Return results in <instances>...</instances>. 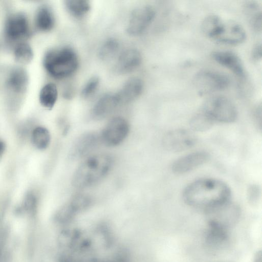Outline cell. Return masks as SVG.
I'll use <instances>...</instances> for the list:
<instances>
[{
    "label": "cell",
    "instance_id": "1",
    "mask_svg": "<svg viewBox=\"0 0 262 262\" xmlns=\"http://www.w3.org/2000/svg\"><path fill=\"white\" fill-rule=\"evenodd\" d=\"M231 191L225 182L216 179L195 180L184 189L183 198L189 206L206 211L230 200Z\"/></svg>",
    "mask_w": 262,
    "mask_h": 262
},
{
    "label": "cell",
    "instance_id": "2",
    "mask_svg": "<svg viewBox=\"0 0 262 262\" xmlns=\"http://www.w3.org/2000/svg\"><path fill=\"white\" fill-rule=\"evenodd\" d=\"M113 163V158L109 154L87 157L75 170L72 177V185L81 189L96 184L109 173Z\"/></svg>",
    "mask_w": 262,
    "mask_h": 262
},
{
    "label": "cell",
    "instance_id": "3",
    "mask_svg": "<svg viewBox=\"0 0 262 262\" xmlns=\"http://www.w3.org/2000/svg\"><path fill=\"white\" fill-rule=\"evenodd\" d=\"M47 72L53 77H67L76 71L78 59L75 51L69 47H63L49 51L43 60Z\"/></svg>",
    "mask_w": 262,
    "mask_h": 262
},
{
    "label": "cell",
    "instance_id": "4",
    "mask_svg": "<svg viewBox=\"0 0 262 262\" xmlns=\"http://www.w3.org/2000/svg\"><path fill=\"white\" fill-rule=\"evenodd\" d=\"M201 111L214 123H230L235 121L237 116V111L233 103L226 96L219 95L207 99Z\"/></svg>",
    "mask_w": 262,
    "mask_h": 262
},
{
    "label": "cell",
    "instance_id": "5",
    "mask_svg": "<svg viewBox=\"0 0 262 262\" xmlns=\"http://www.w3.org/2000/svg\"><path fill=\"white\" fill-rule=\"evenodd\" d=\"M193 83L200 94H208L226 89L230 84V80L221 72L205 70L195 75Z\"/></svg>",
    "mask_w": 262,
    "mask_h": 262
},
{
    "label": "cell",
    "instance_id": "6",
    "mask_svg": "<svg viewBox=\"0 0 262 262\" xmlns=\"http://www.w3.org/2000/svg\"><path fill=\"white\" fill-rule=\"evenodd\" d=\"M129 130L127 121L121 117L110 120L100 134L102 143L114 146L120 144L127 137Z\"/></svg>",
    "mask_w": 262,
    "mask_h": 262
},
{
    "label": "cell",
    "instance_id": "7",
    "mask_svg": "<svg viewBox=\"0 0 262 262\" xmlns=\"http://www.w3.org/2000/svg\"><path fill=\"white\" fill-rule=\"evenodd\" d=\"M195 136L190 131L176 129L166 134L163 144L166 149L172 152H179L192 148L196 143Z\"/></svg>",
    "mask_w": 262,
    "mask_h": 262
},
{
    "label": "cell",
    "instance_id": "8",
    "mask_svg": "<svg viewBox=\"0 0 262 262\" xmlns=\"http://www.w3.org/2000/svg\"><path fill=\"white\" fill-rule=\"evenodd\" d=\"M209 216V223L226 228L235 221L239 215L238 206L230 200L206 211Z\"/></svg>",
    "mask_w": 262,
    "mask_h": 262
},
{
    "label": "cell",
    "instance_id": "9",
    "mask_svg": "<svg viewBox=\"0 0 262 262\" xmlns=\"http://www.w3.org/2000/svg\"><path fill=\"white\" fill-rule=\"evenodd\" d=\"M155 16V11L150 6H142L132 13L127 26V32L132 35L142 33L151 24Z\"/></svg>",
    "mask_w": 262,
    "mask_h": 262
},
{
    "label": "cell",
    "instance_id": "10",
    "mask_svg": "<svg viewBox=\"0 0 262 262\" xmlns=\"http://www.w3.org/2000/svg\"><path fill=\"white\" fill-rule=\"evenodd\" d=\"M101 143L100 134L94 132L83 134L73 145L70 153L71 158L77 159L89 156Z\"/></svg>",
    "mask_w": 262,
    "mask_h": 262
},
{
    "label": "cell",
    "instance_id": "11",
    "mask_svg": "<svg viewBox=\"0 0 262 262\" xmlns=\"http://www.w3.org/2000/svg\"><path fill=\"white\" fill-rule=\"evenodd\" d=\"M246 38L244 28L238 23L233 20L224 21L221 31L214 39L222 43L236 45L243 42Z\"/></svg>",
    "mask_w": 262,
    "mask_h": 262
},
{
    "label": "cell",
    "instance_id": "12",
    "mask_svg": "<svg viewBox=\"0 0 262 262\" xmlns=\"http://www.w3.org/2000/svg\"><path fill=\"white\" fill-rule=\"evenodd\" d=\"M209 155L204 151H198L185 155L176 160L172 164V171L176 174L188 172L206 163Z\"/></svg>",
    "mask_w": 262,
    "mask_h": 262
},
{
    "label": "cell",
    "instance_id": "13",
    "mask_svg": "<svg viewBox=\"0 0 262 262\" xmlns=\"http://www.w3.org/2000/svg\"><path fill=\"white\" fill-rule=\"evenodd\" d=\"M212 58L223 67L229 69L240 78L246 76L245 70L240 57L230 51L218 50L211 53Z\"/></svg>",
    "mask_w": 262,
    "mask_h": 262
},
{
    "label": "cell",
    "instance_id": "14",
    "mask_svg": "<svg viewBox=\"0 0 262 262\" xmlns=\"http://www.w3.org/2000/svg\"><path fill=\"white\" fill-rule=\"evenodd\" d=\"M119 104L116 94H105L95 103L92 116L96 120L103 119L111 114Z\"/></svg>",
    "mask_w": 262,
    "mask_h": 262
},
{
    "label": "cell",
    "instance_id": "15",
    "mask_svg": "<svg viewBox=\"0 0 262 262\" xmlns=\"http://www.w3.org/2000/svg\"><path fill=\"white\" fill-rule=\"evenodd\" d=\"M141 61V55L137 50L127 49L120 54L116 64V69L120 73H128L138 68Z\"/></svg>",
    "mask_w": 262,
    "mask_h": 262
},
{
    "label": "cell",
    "instance_id": "16",
    "mask_svg": "<svg viewBox=\"0 0 262 262\" xmlns=\"http://www.w3.org/2000/svg\"><path fill=\"white\" fill-rule=\"evenodd\" d=\"M28 29V23L26 17L20 14L9 17L5 25L6 35L13 40L23 37L27 33Z\"/></svg>",
    "mask_w": 262,
    "mask_h": 262
},
{
    "label": "cell",
    "instance_id": "17",
    "mask_svg": "<svg viewBox=\"0 0 262 262\" xmlns=\"http://www.w3.org/2000/svg\"><path fill=\"white\" fill-rule=\"evenodd\" d=\"M143 89V82L140 79L134 77L128 79L121 90L116 93L120 104L132 102L137 98Z\"/></svg>",
    "mask_w": 262,
    "mask_h": 262
},
{
    "label": "cell",
    "instance_id": "18",
    "mask_svg": "<svg viewBox=\"0 0 262 262\" xmlns=\"http://www.w3.org/2000/svg\"><path fill=\"white\" fill-rule=\"evenodd\" d=\"M244 12L251 28L255 32L261 30V10L259 5L255 1H250L245 3Z\"/></svg>",
    "mask_w": 262,
    "mask_h": 262
},
{
    "label": "cell",
    "instance_id": "19",
    "mask_svg": "<svg viewBox=\"0 0 262 262\" xmlns=\"http://www.w3.org/2000/svg\"><path fill=\"white\" fill-rule=\"evenodd\" d=\"M7 83L13 92L17 93H22L26 90L27 85V74L24 69H15L11 72Z\"/></svg>",
    "mask_w": 262,
    "mask_h": 262
},
{
    "label": "cell",
    "instance_id": "20",
    "mask_svg": "<svg viewBox=\"0 0 262 262\" xmlns=\"http://www.w3.org/2000/svg\"><path fill=\"white\" fill-rule=\"evenodd\" d=\"M224 21L216 15H210L204 18L201 29L205 36L214 40L220 33Z\"/></svg>",
    "mask_w": 262,
    "mask_h": 262
},
{
    "label": "cell",
    "instance_id": "21",
    "mask_svg": "<svg viewBox=\"0 0 262 262\" xmlns=\"http://www.w3.org/2000/svg\"><path fill=\"white\" fill-rule=\"evenodd\" d=\"M37 27L43 31L51 30L54 25V18L51 10L46 6L39 8L35 18Z\"/></svg>",
    "mask_w": 262,
    "mask_h": 262
},
{
    "label": "cell",
    "instance_id": "22",
    "mask_svg": "<svg viewBox=\"0 0 262 262\" xmlns=\"http://www.w3.org/2000/svg\"><path fill=\"white\" fill-rule=\"evenodd\" d=\"M58 96L55 84L49 83L46 84L39 94V101L41 105L47 108H52L55 105Z\"/></svg>",
    "mask_w": 262,
    "mask_h": 262
},
{
    "label": "cell",
    "instance_id": "23",
    "mask_svg": "<svg viewBox=\"0 0 262 262\" xmlns=\"http://www.w3.org/2000/svg\"><path fill=\"white\" fill-rule=\"evenodd\" d=\"M50 134L45 127L38 126L32 132L31 140L33 144L39 149H45L49 145Z\"/></svg>",
    "mask_w": 262,
    "mask_h": 262
},
{
    "label": "cell",
    "instance_id": "24",
    "mask_svg": "<svg viewBox=\"0 0 262 262\" xmlns=\"http://www.w3.org/2000/svg\"><path fill=\"white\" fill-rule=\"evenodd\" d=\"M65 5L68 11L77 17L84 16L90 9L89 3L84 0H67Z\"/></svg>",
    "mask_w": 262,
    "mask_h": 262
},
{
    "label": "cell",
    "instance_id": "25",
    "mask_svg": "<svg viewBox=\"0 0 262 262\" xmlns=\"http://www.w3.org/2000/svg\"><path fill=\"white\" fill-rule=\"evenodd\" d=\"M214 123L201 111L190 121V126L194 132H205L211 128Z\"/></svg>",
    "mask_w": 262,
    "mask_h": 262
},
{
    "label": "cell",
    "instance_id": "26",
    "mask_svg": "<svg viewBox=\"0 0 262 262\" xmlns=\"http://www.w3.org/2000/svg\"><path fill=\"white\" fill-rule=\"evenodd\" d=\"M15 58L18 62L26 64L33 58V53L31 47L27 43H20L15 48L14 50Z\"/></svg>",
    "mask_w": 262,
    "mask_h": 262
},
{
    "label": "cell",
    "instance_id": "27",
    "mask_svg": "<svg viewBox=\"0 0 262 262\" xmlns=\"http://www.w3.org/2000/svg\"><path fill=\"white\" fill-rule=\"evenodd\" d=\"M119 47L118 41L113 38L106 40L99 50L100 57L103 60H108L113 57Z\"/></svg>",
    "mask_w": 262,
    "mask_h": 262
},
{
    "label": "cell",
    "instance_id": "28",
    "mask_svg": "<svg viewBox=\"0 0 262 262\" xmlns=\"http://www.w3.org/2000/svg\"><path fill=\"white\" fill-rule=\"evenodd\" d=\"M99 80L96 77L91 78L85 84L81 91V95L84 98L89 97L96 90Z\"/></svg>",
    "mask_w": 262,
    "mask_h": 262
},
{
    "label": "cell",
    "instance_id": "29",
    "mask_svg": "<svg viewBox=\"0 0 262 262\" xmlns=\"http://www.w3.org/2000/svg\"><path fill=\"white\" fill-rule=\"evenodd\" d=\"M260 195V189L258 186L253 184L249 186L248 189L247 196L250 203H254L257 202L259 199Z\"/></svg>",
    "mask_w": 262,
    "mask_h": 262
},
{
    "label": "cell",
    "instance_id": "30",
    "mask_svg": "<svg viewBox=\"0 0 262 262\" xmlns=\"http://www.w3.org/2000/svg\"><path fill=\"white\" fill-rule=\"evenodd\" d=\"M251 57L253 60L259 61L261 58V44L257 43L253 47L251 52Z\"/></svg>",
    "mask_w": 262,
    "mask_h": 262
},
{
    "label": "cell",
    "instance_id": "31",
    "mask_svg": "<svg viewBox=\"0 0 262 262\" xmlns=\"http://www.w3.org/2000/svg\"><path fill=\"white\" fill-rule=\"evenodd\" d=\"M254 117L255 121L258 126V128L261 129V105L258 106L255 110Z\"/></svg>",
    "mask_w": 262,
    "mask_h": 262
},
{
    "label": "cell",
    "instance_id": "32",
    "mask_svg": "<svg viewBox=\"0 0 262 262\" xmlns=\"http://www.w3.org/2000/svg\"><path fill=\"white\" fill-rule=\"evenodd\" d=\"M108 262H129L126 258H124L122 256H117Z\"/></svg>",
    "mask_w": 262,
    "mask_h": 262
},
{
    "label": "cell",
    "instance_id": "33",
    "mask_svg": "<svg viewBox=\"0 0 262 262\" xmlns=\"http://www.w3.org/2000/svg\"><path fill=\"white\" fill-rule=\"evenodd\" d=\"M253 262H261V254L260 252H257L255 256Z\"/></svg>",
    "mask_w": 262,
    "mask_h": 262
},
{
    "label": "cell",
    "instance_id": "34",
    "mask_svg": "<svg viewBox=\"0 0 262 262\" xmlns=\"http://www.w3.org/2000/svg\"><path fill=\"white\" fill-rule=\"evenodd\" d=\"M5 149V145L4 143L0 140V157L3 155Z\"/></svg>",
    "mask_w": 262,
    "mask_h": 262
}]
</instances>
